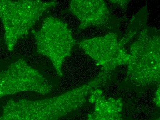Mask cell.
<instances>
[{
    "label": "cell",
    "mask_w": 160,
    "mask_h": 120,
    "mask_svg": "<svg viewBox=\"0 0 160 120\" xmlns=\"http://www.w3.org/2000/svg\"><path fill=\"white\" fill-rule=\"evenodd\" d=\"M97 88L95 81L63 94L38 100L11 99L3 107L0 120H59L86 103Z\"/></svg>",
    "instance_id": "obj_1"
},
{
    "label": "cell",
    "mask_w": 160,
    "mask_h": 120,
    "mask_svg": "<svg viewBox=\"0 0 160 120\" xmlns=\"http://www.w3.org/2000/svg\"><path fill=\"white\" fill-rule=\"evenodd\" d=\"M160 50L159 30L146 27L131 46L126 81L137 86L160 85Z\"/></svg>",
    "instance_id": "obj_2"
},
{
    "label": "cell",
    "mask_w": 160,
    "mask_h": 120,
    "mask_svg": "<svg viewBox=\"0 0 160 120\" xmlns=\"http://www.w3.org/2000/svg\"><path fill=\"white\" fill-rule=\"evenodd\" d=\"M56 5V1H0V18L8 50L12 51L18 42L29 34L44 13Z\"/></svg>",
    "instance_id": "obj_3"
},
{
    "label": "cell",
    "mask_w": 160,
    "mask_h": 120,
    "mask_svg": "<svg viewBox=\"0 0 160 120\" xmlns=\"http://www.w3.org/2000/svg\"><path fill=\"white\" fill-rule=\"evenodd\" d=\"M37 51L51 60L59 76H63L62 65L71 55L75 41L72 31L62 20L49 16L46 18L39 30L33 32Z\"/></svg>",
    "instance_id": "obj_4"
},
{
    "label": "cell",
    "mask_w": 160,
    "mask_h": 120,
    "mask_svg": "<svg viewBox=\"0 0 160 120\" xmlns=\"http://www.w3.org/2000/svg\"><path fill=\"white\" fill-rule=\"evenodd\" d=\"M52 88L48 80L23 59L17 60L0 72V98L22 91L45 95Z\"/></svg>",
    "instance_id": "obj_5"
},
{
    "label": "cell",
    "mask_w": 160,
    "mask_h": 120,
    "mask_svg": "<svg viewBox=\"0 0 160 120\" xmlns=\"http://www.w3.org/2000/svg\"><path fill=\"white\" fill-rule=\"evenodd\" d=\"M79 45L103 71L112 72L118 66L128 65L131 60L130 54L115 33L82 40Z\"/></svg>",
    "instance_id": "obj_6"
},
{
    "label": "cell",
    "mask_w": 160,
    "mask_h": 120,
    "mask_svg": "<svg viewBox=\"0 0 160 120\" xmlns=\"http://www.w3.org/2000/svg\"><path fill=\"white\" fill-rule=\"evenodd\" d=\"M69 10L80 20V30L90 26H106L110 16L106 3L103 0H72Z\"/></svg>",
    "instance_id": "obj_7"
},
{
    "label": "cell",
    "mask_w": 160,
    "mask_h": 120,
    "mask_svg": "<svg viewBox=\"0 0 160 120\" xmlns=\"http://www.w3.org/2000/svg\"><path fill=\"white\" fill-rule=\"evenodd\" d=\"M101 90L93 91L89 96L90 102L95 103L93 112L88 120H124L122 116L123 102L121 98L106 99Z\"/></svg>",
    "instance_id": "obj_8"
},
{
    "label": "cell",
    "mask_w": 160,
    "mask_h": 120,
    "mask_svg": "<svg viewBox=\"0 0 160 120\" xmlns=\"http://www.w3.org/2000/svg\"><path fill=\"white\" fill-rule=\"evenodd\" d=\"M148 16V8L146 5L132 18L124 36L121 39L124 45L147 27Z\"/></svg>",
    "instance_id": "obj_9"
},
{
    "label": "cell",
    "mask_w": 160,
    "mask_h": 120,
    "mask_svg": "<svg viewBox=\"0 0 160 120\" xmlns=\"http://www.w3.org/2000/svg\"><path fill=\"white\" fill-rule=\"evenodd\" d=\"M154 102L158 107H160V85H158V89L155 93V98H154Z\"/></svg>",
    "instance_id": "obj_10"
},
{
    "label": "cell",
    "mask_w": 160,
    "mask_h": 120,
    "mask_svg": "<svg viewBox=\"0 0 160 120\" xmlns=\"http://www.w3.org/2000/svg\"><path fill=\"white\" fill-rule=\"evenodd\" d=\"M112 3L115 4H118L119 5L124 6L125 7H128V4L129 3L128 1H111Z\"/></svg>",
    "instance_id": "obj_11"
},
{
    "label": "cell",
    "mask_w": 160,
    "mask_h": 120,
    "mask_svg": "<svg viewBox=\"0 0 160 120\" xmlns=\"http://www.w3.org/2000/svg\"><path fill=\"white\" fill-rule=\"evenodd\" d=\"M153 120H160V118H159L157 119Z\"/></svg>",
    "instance_id": "obj_12"
}]
</instances>
